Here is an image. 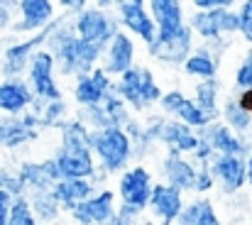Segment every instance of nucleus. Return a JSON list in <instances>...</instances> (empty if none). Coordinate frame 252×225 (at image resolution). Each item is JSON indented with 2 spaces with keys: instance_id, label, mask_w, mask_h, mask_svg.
<instances>
[{
  "instance_id": "f257e3e1",
  "label": "nucleus",
  "mask_w": 252,
  "mask_h": 225,
  "mask_svg": "<svg viewBox=\"0 0 252 225\" xmlns=\"http://www.w3.org/2000/svg\"><path fill=\"white\" fill-rule=\"evenodd\" d=\"M27 98H30L27 91L22 86H17V83H2L0 86V108L2 110L15 113V110H20L27 103Z\"/></svg>"
},
{
  "instance_id": "7ed1b4c3",
  "label": "nucleus",
  "mask_w": 252,
  "mask_h": 225,
  "mask_svg": "<svg viewBox=\"0 0 252 225\" xmlns=\"http://www.w3.org/2000/svg\"><path fill=\"white\" fill-rule=\"evenodd\" d=\"M240 105H243V110H252V91H248V93L240 98Z\"/></svg>"
},
{
  "instance_id": "20e7f679",
  "label": "nucleus",
  "mask_w": 252,
  "mask_h": 225,
  "mask_svg": "<svg viewBox=\"0 0 252 225\" xmlns=\"http://www.w3.org/2000/svg\"><path fill=\"white\" fill-rule=\"evenodd\" d=\"M7 17H10V15H7V10H5V5H0V30H2V27L7 25Z\"/></svg>"
},
{
  "instance_id": "f03ea898",
  "label": "nucleus",
  "mask_w": 252,
  "mask_h": 225,
  "mask_svg": "<svg viewBox=\"0 0 252 225\" xmlns=\"http://www.w3.org/2000/svg\"><path fill=\"white\" fill-rule=\"evenodd\" d=\"M5 225H34V223H32V216H30L27 206L25 203H15L10 208V213H7V223Z\"/></svg>"
}]
</instances>
